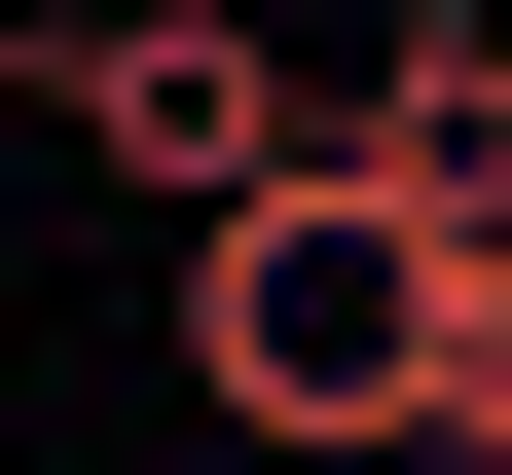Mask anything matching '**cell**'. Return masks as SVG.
I'll return each mask as SVG.
<instances>
[{"mask_svg":"<svg viewBox=\"0 0 512 475\" xmlns=\"http://www.w3.org/2000/svg\"><path fill=\"white\" fill-rule=\"evenodd\" d=\"M256 475H293V439H256Z\"/></svg>","mask_w":512,"mask_h":475,"instance_id":"obj_6","label":"cell"},{"mask_svg":"<svg viewBox=\"0 0 512 475\" xmlns=\"http://www.w3.org/2000/svg\"><path fill=\"white\" fill-rule=\"evenodd\" d=\"M37 74H74V37H37V0H0V110H37Z\"/></svg>","mask_w":512,"mask_h":475,"instance_id":"obj_5","label":"cell"},{"mask_svg":"<svg viewBox=\"0 0 512 475\" xmlns=\"http://www.w3.org/2000/svg\"><path fill=\"white\" fill-rule=\"evenodd\" d=\"M439 402H476V439H512V256H476V366H439Z\"/></svg>","mask_w":512,"mask_h":475,"instance_id":"obj_4","label":"cell"},{"mask_svg":"<svg viewBox=\"0 0 512 475\" xmlns=\"http://www.w3.org/2000/svg\"><path fill=\"white\" fill-rule=\"evenodd\" d=\"M37 110H74V147L147 183V220H220V183H293V147H330V110H293V37H256V0H110V37H74V74H37Z\"/></svg>","mask_w":512,"mask_h":475,"instance_id":"obj_2","label":"cell"},{"mask_svg":"<svg viewBox=\"0 0 512 475\" xmlns=\"http://www.w3.org/2000/svg\"><path fill=\"white\" fill-rule=\"evenodd\" d=\"M366 147H403L439 220L512 256V0H403V74H366Z\"/></svg>","mask_w":512,"mask_h":475,"instance_id":"obj_3","label":"cell"},{"mask_svg":"<svg viewBox=\"0 0 512 475\" xmlns=\"http://www.w3.org/2000/svg\"><path fill=\"white\" fill-rule=\"evenodd\" d=\"M439 366H476V220H439L366 110H330L293 183H220V220H183V402H220V439L366 475V439H439Z\"/></svg>","mask_w":512,"mask_h":475,"instance_id":"obj_1","label":"cell"}]
</instances>
